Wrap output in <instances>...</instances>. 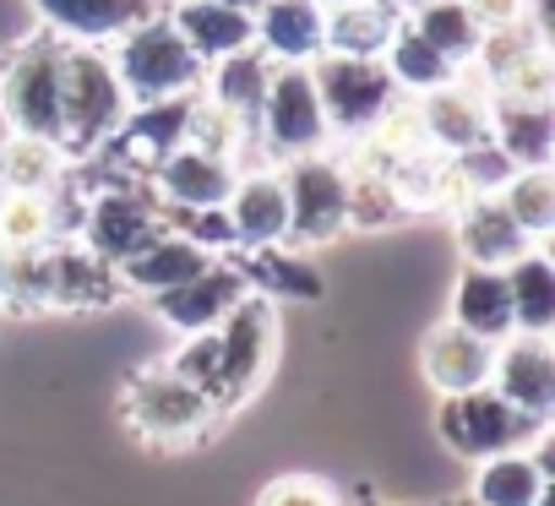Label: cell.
<instances>
[{"mask_svg":"<svg viewBox=\"0 0 555 506\" xmlns=\"http://www.w3.org/2000/svg\"><path fill=\"white\" fill-rule=\"evenodd\" d=\"M131 115V99L115 77L109 44H66L61 61V147L66 158H93Z\"/></svg>","mask_w":555,"mask_h":506,"instance_id":"6da1fadb","label":"cell"},{"mask_svg":"<svg viewBox=\"0 0 555 506\" xmlns=\"http://www.w3.org/2000/svg\"><path fill=\"white\" fill-rule=\"evenodd\" d=\"M250 142L261 147L256 164H295L311 153H333V131H327L311 66H272L267 93L250 115Z\"/></svg>","mask_w":555,"mask_h":506,"instance_id":"7a4b0ae2","label":"cell"},{"mask_svg":"<svg viewBox=\"0 0 555 506\" xmlns=\"http://www.w3.org/2000/svg\"><path fill=\"white\" fill-rule=\"evenodd\" d=\"M115 77L126 88L131 104H169V99H191L202 88V61L191 55V44L164 23V12L142 17L137 28H126L109 44Z\"/></svg>","mask_w":555,"mask_h":506,"instance_id":"3957f363","label":"cell"},{"mask_svg":"<svg viewBox=\"0 0 555 506\" xmlns=\"http://www.w3.org/2000/svg\"><path fill=\"white\" fill-rule=\"evenodd\" d=\"M61 61L66 44L44 28L0 55V120H7V131L61 142Z\"/></svg>","mask_w":555,"mask_h":506,"instance_id":"277c9868","label":"cell"},{"mask_svg":"<svg viewBox=\"0 0 555 506\" xmlns=\"http://www.w3.org/2000/svg\"><path fill=\"white\" fill-rule=\"evenodd\" d=\"M126 425L147 441V446H185L196 436H207L218 425V403L207 392H196L185 376H175L169 365H147L126 381Z\"/></svg>","mask_w":555,"mask_h":506,"instance_id":"5b68a950","label":"cell"},{"mask_svg":"<svg viewBox=\"0 0 555 506\" xmlns=\"http://www.w3.org/2000/svg\"><path fill=\"white\" fill-rule=\"evenodd\" d=\"M311 82H317V99H322V115H327L333 147L365 137V131H371V126L403 99L382 61L317 55V61H311Z\"/></svg>","mask_w":555,"mask_h":506,"instance_id":"8992f818","label":"cell"},{"mask_svg":"<svg viewBox=\"0 0 555 506\" xmlns=\"http://www.w3.org/2000/svg\"><path fill=\"white\" fill-rule=\"evenodd\" d=\"M539 430H550V419H528L522 408H512V403L495 398L490 387L441 398V408H436V436H441V446H447L452 457H463V463H479V457L528 446Z\"/></svg>","mask_w":555,"mask_h":506,"instance_id":"52a82bcc","label":"cell"},{"mask_svg":"<svg viewBox=\"0 0 555 506\" xmlns=\"http://www.w3.org/2000/svg\"><path fill=\"white\" fill-rule=\"evenodd\" d=\"M284 169L289 191V245L295 250H322L338 234H349V169L338 153H311Z\"/></svg>","mask_w":555,"mask_h":506,"instance_id":"ba28073f","label":"cell"},{"mask_svg":"<svg viewBox=\"0 0 555 506\" xmlns=\"http://www.w3.org/2000/svg\"><path fill=\"white\" fill-rule=\"evenodd\" d=\"M218 408H240L250 403V392L267 381L272 354H278V316L267 295H245L218 327Z\"/></svg>","mask_w":555,"mask_h":506,"instance_id":"9c48e42d","label":"cell"},{"mask_svg":"<svg viewBox=\"0 0 555 506\" xmlns=\"http://www.w3.org/2000/svg\"><path fill=\"white\" fill-rule=\"evenodd\" d=\"M158 229H164V207L137 180H104L82 207V245L109 268L126 262L131 250H142Z\"/></svg>","mask_w":555,"mask_h":506,"instance_id":"30bf717a","label":"cell"},{"mask_svg":"<svg viewBox=\"0 0 555 506\" xmlns=\"http://www.w3.org/2000/svg\"><path fill=\"white\" fill-rule=\"evenodd\" d=\"M414 104H420V126H425L430 153L457 158V153L490 142V88L479 82L474 66H463L452 82H441L436 93H425Z\"/></svg>","mask_w":555,"mask_h":506,"instance_id":"8fae6325","label":"cell"},{"mask_svg":"<svg viewBox=\"0 0 555 506\" xmlns=\"http://www.w3.org/2000/svg\"><path fill=\"white\" fill-rule=\"evenodd\" d=\"M245 295H250V278L240 273V262H234V257H218V262H207L196 278H185V284L153 295V316H158L169 333L191 338V333H212Z\"/></svg>","mask_w":555,"mask_h":506,"instance_id":"7c38bea8","label":"cell"},{"mask_svg":"<svg viewBox=\"0 0 555 506\" xmlns=\"http://www.w3.org/2000/svg\"><path fill=\"white\" fill-rule=\"evenodd\" d=\"M223 218L234 229V250H267L289 245V191L278 164H240L234 191L223 202Z\"/></svg>","mask_w":555,"mask_h":506,"instance_id":"4fadbf2b","label":"cell"},{"mask_svg":"<svg viewBox=\"0 0 555 506\" xmlns=\"http://www.w3.org/2000/svg\"><path fill=\"white\" fill-rule=\"evenodd\" d=\"M490 392L522 408L528 419L555 414V343L539 333H506L490 360Z\"/></svg>","mask_w":555,"mask_h":506,"instance_id":"5bb4252c","label":"cell"},{"mask_svg":"<svg viewBox=\"0 0 555 506\" xmlns=\"http://www.w3.org/2000/svg\"><path fill=\"white\" fill-rule=\"evenodd\" d=\"M327 44L322 0H261L250 12V50L272 66H311Z\"/></svg>","mask_w":555,"mask_h":506,"instance_id":"9a60e30c","label":"cell"},{"mask_svg":"<svg viewBox=\"0 0 555 506\" xmlns=\"http://www.w3.org/2000/svg\"><path fill=\"white\" fill-rule=\"evenodd\" d=\"M550 430H539L528 446L495 452L474 463L468 479V506H539V495L550 490Z\"/></svg>","mask_w":555,"mask_h":506,"instance_id":"2e32d148","label":"cell"},{"mask_svg":"<svg viewBox=\"0 0 555 506\" xmlns=\"http://www.w3.org/2000/svg\"><path fill=\"white\" fill-rule=\"evenodd\" d=\"M234 174H240L234 158L180 142L175 153L158 158V169L147 174V191L158 196V207H223L234 191Z\"/></svg>","mask_w":555,"mask_h":506,"instance_id":"e0dca14e","label":"cell"},{"mask_svg":"<svg viewBox=\"0 0 555 506\" xmlns=\"http://www.w3.org/2000/svg\"><path fill=\"white\" fill-rule=\"evenodd\" d=\"M28 7L61 44H115L126 28L158 12V0H28Z\"/></svg>","mask_w":555,"mask_h":506,"instance_id":"ac0fdd59","label":"cell"},{"mask_svg":"<svg viewBox=\"0 0 555 506\" xmlns=\"http://www.w3.org/2000/svg\"><path fill=\"white\" fill-rule=\"evenodd\" d=\"M490 360H495V343L474 338L457 322L430 327L425 343H420V371H425V381H430L436 398H457V392L490 387Z\"/></svg>","mask_w":555,"mask_h":506,"instance_id":"d6986e66","label":"cell"},{"mask_svg":"<svg viewBox=\"0 0 555 506\" xmlns=\"http://www.w3.org/2000/svg\"><path fill=\"white\" fill-rule=\"evenodd\" d=\"M207 262H218V257H207L202 245H191V239L175 234V229H158L142 250H131L126 262H115V284H120V295L153 300V295H164V289L196 278Z\"/></svg>","mask_w":555,"mask_h":506,"instance_id":"ffe728a7","label":"cell"},{"mask_svg":"<svg viewBox=\"0 0 555 506\" xmlns=\"http://www.w3.org/2000/svg\"><path fill=\"white\" fill-rule=\"evenodd\" d=\"M158 12L191 44V55L202 66L250 50V12H234V7H223V0H169V7H158Z\"/></svg>","mask_w":555,"mask_h":506,"instance_id":"44dd1931","label":"cell"},{"mask_svg":"<svg viewBox=\"0 0 555 506\" xmlns=\"http://www.w3.org/2000/svg\"><path fill=\"white\" fill-rule=\"evenodd\" d=\"M452 218H457V250L474 268H512L522 250H533V239L512 223L501 196H468Z\"/></svg>","mask_w":555,"mask_h":506,"instance_id":"7402d4cb","label":"cell"},{"mask_svg":"<svg viewBox=\"0 0 555 506\" xmlns=\"http://www.w3.org/2000/svg\"><path fill=\"white\" fill-rule=\"evenodd\" d=\"M490 147L512 169L555 164V109L550 104H522V99H490Z\"/></svg>","mask_w":555,"mask_h":506,"instance_id":"603a6c76","label":"cell"},{"mask_svg":"<svg viewBox=\"0 0 555 506\" xmlns=\"http://www.w3.org/2000/svg\"><path fill=\"white\" fill-rule=\"evenodd\" d=\"M120 295L115 268L99 262L82 239H55L50 245V311H82V306H109Z\"/></svg>","mask_w":555,"mask_h":506,"instance_id":"cb8c5ba5","label":"cell"},{"mask_svg":"<svg viewBox=\"0 0 555 506\" xmlns=\"http://www.w3.org/2000/svg\"><path fill=\"white\" fill-rule=\"evenodd\" d=\"M398 28H403V12L387 7V0H338V7H327V44H322V55L382 61Z\"/></svg>","mask_w":555,"mask_h":506,"instance_id":"d4e9b609","label":"cell"},{"mask_svg":"<svg viewBox=\"0 0 555 506\" xmlns=\"http://www.w3.org/2000/svg\"><path fill=\"white\" fill-rule=\"evenodd\" d=\"M457 327H468L485 343H501L512 333V289H506V268H474L463 262L457 284H452V316Z\"/></svg>","mask_w":555,"mask_h":506,"instance_id":"484cf974","label":"cell"},{"mask_svg":"<svg viewBox=\"0 0 555 506\" xmlns=\"http://www.w3.org/2000/svg\"><path fill=\"white\" fill-rule=\"evenodd\" d=\"M240 273L267 300H322V273L311 268L306 250L295 245H267V250H234Z\"/></svg>","mask_w":555,"mask_h":506,"instance_id":"4316f807","label":"cell"},{"mask_svg":"<svg viewBox=\"0 0 555 506\" xmlns=\"http://www.w3.org/2000/svg\"><path fill=\"white\" fill-rule=\"evenodd\" d=\"M506 289H512V333H555V262L550 245H533L506 268Z\"/></svg>","mask_w":555,"mask_h":506,"instance_id":"83f0119b","label":"cell"},{"mask_svg":"<svg viewBox=\"0 0 555 506\" xmlns=\"http://www.w3.org/2000/svg\"><path fill=\"white\" fill-rule=\"evenodd\" d=\"M72 174V158L61 142L50 137H23V131H7L0 142V191H39V196H55Z\"/></svg>","mask_w":555,"mask_h":506,"instance_id":"f1b7e54d","label":"cell"},{"mask_svg":"<svg viewBox=\"0 0 555 506\" xmlns=\"http://www.w3.org/2000/svg\"><path fill=\"white\" fill-rule=\"evenodd\" d=\"M403 23H409L441 61H452L457 72L474 66V55H479V44H485V28L468 17L463 0H425V7L403 12Z\"/></svg>","mask_w":555,"mask_h":506,"instance_id":"f546056e","label":"cell"},{"mask_svg":"<svg viewBox=\"0 0 555 506\" xmlns=\"http://www.w3.org/2000/svg\"><path fill=\"white\" fill-rule=\"evenodd\" d=\"M267 77H272V61L256 55V50H240V55L212 61V66L202 72V88H196V93L250 126V115H256V104H261V93H267Z\"/></svg>","mask_w":555,"mask_h":506,"instance_id":"4dcf8cb0","label":"cell"},{"mask_svg":"<svg viewBox=\"0 0 555 506\" xmlns=\"http://www.w3.org/2000/svg\"><path fill=\"white\" fill-rule=\"evenodd\" d=\"M61 239V191H0V250H34Z\"/></svg>","mask_w":555,"mask_h":506,"instance_id":"1f68e13d","label":"cell"},{"mask_svg":"<svg viewBox=\"0 0 555 506\" xmlns=\"http://www.w3.org/2000/svg\"><path fill=\"white\" fill-rule=\"evenodd\" d=\"M495 196L533 245H550V234H555V169L550 164L544 169H512Z\"/></svg>","mask_w":555,"mask_h":506,"instance_id":"d6a6232c","label":"cell"},{"mask_svg":"<svg viewBox=\"0 0 555 506\" xmlns=\"http://www.w3.org/2000/svg\"><path fill=\"white\" fill-rule=\"evenodd\" d=\"M382 66H387V77L398 82V93L403 99H425V93H436L441 82H452L457 77V66L452 61H441L409 23L392 34V44H387V55H382Z\"/></svg>","mask_w":555,"mask_h":506,"instance_id":"836d02e7","label":"cell"},{"mask_svg":"<svg viewBox=\"0 0 555 506\" xmlns=\"http://www.w3.org/2000/svg\"><path fill=\"white\" fill-rule=\"evenodd\" d=\"M50 245L0 250V311H12V316L50 311Z\"/></svg>","mask_w":555,"mask_h":506,"instance_id":"e575fe53","label":"cell"},{"mask_svg":"<svg viewBox=\"0 0 555 506\" xmlns=\"http://www.w3.org/2000/svg\"><path fill=\"white\" fill-rule=\"evenodd\" d=\"M185 142L202 147V153H218V158L245 164V153H250V126H245L240 115L218 109L212 99L191 93V104H185Z\"/></svg>","mask_w":555,"mask_h":506,"instance_id":"d590c367","label":"cell"},{"mask_svg":"<svg viewBox=\"0 0 555 506\" xmlns=\"http://www.w3.org/2000/svg\"><path fill=\"white\" fill-rule=\"evenodd\" d=\"M398 218L409 207L387 174H349V229H392Z\"/></svg>","mask_w":555,"mask_h":506,"instance_id":"8d00e7d4","label":"cell"},{"mask_svg":"<svg viewBox=\"0 0 555 506\" xmlns=\"http://www.w3.org/2000/svg\"><path fill=\"white\" fill-rule=\"evenodd\" d=\"M175 376H185L196 392H207L212 403H218V333H191L169 360H164ZM223 414V408H218Z\"/></svg>","mask_w":555,"mask_h":506,"instance_id":"74e56055","label":"cell"},{"mask_svg":"<svg viewBox=\"0 0 555 506\" xmlns=\"http://www.w3.org/2000/svg\"><path fill=\"white\" fill-rule=\"evenodd\" d=\"M452 169H457V180H463V191H468V196H495V191L506 185V174H512V164H506L490 142H479V147L457 153V158H452Z\"/></svg>","mask_w":555,"mask_h":506,"instance_id":"f35d334b","label":"cell"},{"mask_svg":"<svg viewBox=\"0 0 555 506\" xmlns=\"http://www.w3.org/2000/svg\"><path fill=\"white\" fill-rule=\"evenodd\" d=\"M256 506H344V501H338V490H333L327 479H317V473H284V479H272V484L261 490Z\"/></svg>","mask_w":555,"mask_h":506,"instance_id":"ab89813d","label":"cell"},{"mask_svg":"<svg viewBox=\"0 0 555 506\" xmlns=\"http://www.w3.org/2000/svg\"><path fill=\"white\" fill-rule=\"evenodd\" d=\"M468 17L485 34H506V28H533V0H463Z\"/></svg>","mask_w":555,"mask_h":506,"instance_id":"60d3db41","label":"cell"},{"mask_svg":"<svg viewBox=\"0 0 555 506\" xmlns=\"http://www.w3.org/2000/svg\"><path fill=\"white\" fill-rule=\"evenodd\" d=\"M223 7H234V12H256L261 0H223Z\"/></svg>","mask_w":555,"mask_h":506,"instance_id":"b9f144b4","label":"cell"},{"mask_svg":"<svg viewBox=\"0 0 555 506\" xmlns=\"http://www.w3.org/2000/svg\"><path fill=\"white\" fill-rule=\"evenodd\" d=\"M387 7H398V12H414V7H425V0H387Z\"/></svg>","mask_w":555,"mask_h":506,"instance_id":"7bdbcfd3","label":"cell"},{"mask_svg":"<svg viewBox=\"0 0 555 506\" xmlns=\"http://www.w3.org/2000/svg\"><path fill=\"white\" fill-rule=\"evenodd\" d=\"M322 7H338V0H322Z\"/></svg>","mask_w":555,"mask_h":506,"instance_id":"ee69618b","label":"cell"},{"mask_svg":"<svg viewBox=\"0 0 555 506\" xmlns=\"http://www.w3.org/2000/svg\"><path fill=\"white\" fill-rule=\"evenodd\" d=\"M463 506H468V501H463Z\"/></svg>","mask_w":555,"mask_h":506,"instance_id":"f6af8a7d","label":"cell"}]
</instances>
